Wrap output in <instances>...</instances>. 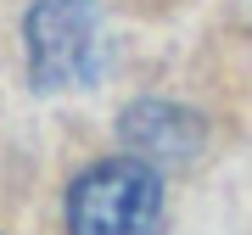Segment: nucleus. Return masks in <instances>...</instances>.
<instances>
[{
    "mask_svg": "<svg viewBox=\"0 0 252 235\" xmlns=\"http://www.w3.org/2000/svg\"><path fill=\"white\" fill-rule=\"evenodd\" d=\"M73 235H162V179L140 157H107L67 190Z\"/></svg>",
    "mask_w": 252,
    "mask_h": 235,
    "instance_id": "obj_1",
    "label": "nucleus"
},
{
    "mask_svg": "<svg viewBox=\"0 0 252 235\" xmlns=\"http://www.w3.org/2000/svg\"><path fill=\"white\" fill-rule=\"evenodd\" d=\"M28 79L39 95H73L101 79V6L34 0L28 11Z\"/></svg>",
    "mask_w": 252,
    "mask_h": 235,
    "instance_id": "obj_2",
    "label": "nucleus"
},
{
    "mask_svg": "<svg viewBox=\"0 0 252 235\" xmlns=\"http://www.w3.org/2000/svg\"><path fill=\"white\" fill-rule=\"evenodd\" d=\"M124 146L140 157V163H190V157L202 151V140H207V129H202V118L196 112H185L180 101H135V107L124 112Z\"/></svg>",
    "mask_w": 252,
    "mask_h": 235,
    "instance_id": "obj_3",
    "label": "nucleus"
}]
</instances>
